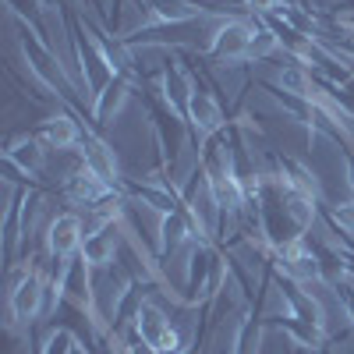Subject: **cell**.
Segmentation results:
<instances>
[{"mask_svg":"<svg viewBox=\"0 0 354 354\" xmlns=\"http://www.w3.org/2000/svg\"><path fill=\"white\" fill-rule=\"evenodd\" d=\"M82 238H85L82 220L75 213H64V216H57L53 227H50V252L57 259H68V255H75L82 248Z\"/></svg>","mask_w":354,"mask_h":354,"instance_id":"2","label":"cell"},{"mask_svg":"<svg viewBox=\"0 0 354 354\" xmlns=\"http://www.w3.org/2000/svg\"><path fill=\"white\" fill-rule=\"evenodd\" d=\"M248 8L252 11H273V8H280V0H248Z\"/></svg>","mask_w":354,"mask_h":354,"instance_id":"9","label":"cell"},{"mask_svg":"<svg viewBox=\"0 0 354 354\" xmlns=\"http://www.w3.org/2000/svg\"><path fill=\"white\" fill-rule=\"evenodd\" d=\"M188 113H192V121L198 128V135H209L223 124V113L216 106V100L209 93H202V88H192V100H188Z\"/></svg>","mask_w":354,"mask_h":354,"instance_id":"3","label":"cell"},{"mask_svg":"<svg viewBox=\"0 0 354 354\" xmlns=\"http://www.w3.org/2000/svg\"><path fill=\"white\" fill-rule=\"evenodd\" d=\"M8 160L11 163H21L25 170H39L43 167V149H39L32 138H28V142L18 145V149H8Z\"/></svg>","mask_w":354,"mask_h":354,"instance_id":"7","label":"cell"},{"mask_svg":"<svg viewBox=\"0 0 354 354\" xmlns=\"http://www.w3.org/2000/svg\"><path fill=\"white\" fill-rule=\"evenodd\" d=\"M277 32L273 28H252V43H248V61H259V57H270L277 50Z\"/></svg>","mask_w":354,"mask_h":354,"instance_id":"6","label":"cell"},{"mask_svg":"<svg viewBox=\"0 0 354 354\" xmlns=\"http://www.w3.org/2000/svg\"><path fill=\"white\" fill-rule=\"evenodd\" d=\"M333 220L347 230V234H354V202H344V205H333Z\"/></svg>","mask_w":354,"mask_h":354,"instance_id":"8","label":"cell"},{"mask_svg":"<svg viewBox=\"0 0 354 354\" xmlns=\"http://www.w3.org/2000/svg\"><path fill=\"white\" fill-rule=\"evenodd\" d=\"M43 138H46L50 149H71L78 142V128H75L71 117H50L43 124Z\"/></svg>","mask_w":354,"mask_h":354,"instance_id":"5","label":"cell"},{"mask_svg":"<svg viewBox=\"0 0 354 354\" xmlns=\"http://www.w3.org/2000/svg\"><path fill=\"white\" fill-rule=\"evenodd\" d=\"M39 301H43V283H39V277H21V283L11 290V308H15V315L18 319H36V312H39Z\"/></svg>","mask_w":354,"mask_h":354,"instance_id":"4","label":"cell"},{"mask_svg":"<svg viewBox=\"0 0 354 354\" xmlns=\"http://www.w3.org/2000/svg\"><path fill=\"white\" fill-rule=\"evenodd\" d=\"M248 43H252V25L227 21L213 36V57H220V61H248Z\"/></svg>","mask_w":354,"mask_h":354,"instance_id":"1","label":"cell"}]
</instances>
